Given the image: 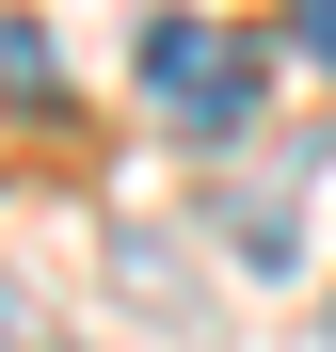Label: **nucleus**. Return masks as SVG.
I'll use <instances>...</instances> for the list:
<instances>
[{
	"instance_id": "obj_1",
	"label": "nucleus",
	"mask_w": 336,
	"mask_h": 352,
	"mask_svg": "<svg viewBox=\"0 0 336 352\" xmlns=\"http://www.w3.org/2000/svg\"><path fill=\"white\" fill-rule=\"evenodd\" d=\"M144 96L177 112V129H256V48H240V32L160 16V32H144Z\"/></svg>"
},
{
	"instance_id": "obj_2",
	"label": "nucleus",
	"mask_w": 336,
	"mask_h": 352,
	"mask_svg": "<svg viewBox=\"0 0 336 352\" xmlns=\"http://www.w3.org/2000/svg\"><path fill=\"white\" fill-rule=\"evenodd\" d=\"M289 32H304V48H320V65H336V0H304V16H289Z\"/></svg>"
}]
</instances>
